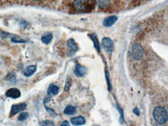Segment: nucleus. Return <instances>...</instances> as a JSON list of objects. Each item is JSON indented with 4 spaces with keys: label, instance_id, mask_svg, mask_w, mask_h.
Listing matches in <instances>:
<instances>
[{
    "label": "nucleus",
    "instance_id": "1",
    "mask_svg": "<svg viewBox=\"0 0 168 126\" xmlns=\"http://www.w3.org/2000/svg\"><path fill=\"white\" fill-rule=\"evenodd\" d=\"M64 7L69 13H88L96 9V0H64Z\"/></svg>",
    "mask_w": 168,
    "mask_h": 126
},
{
    "label": "nucleus",
    "instance_id": "2",
    "mask_svg": "<svg viewBox=\"0 0 168 126\" xmlns=\"http://www.w3.org/2000/svg\"><path fill=\"white\" fill-rule=\"evenodd\" d=\"M96 2L99 11L108 12L117 9V0H96Z\"/></svg>",
    "mask_w": 168,
    "mask_h": 126
},
{
    "label": "nucleus",
    "instance_id": "3",
    "mask_svg": "<svg viewBox=\"0 0 168 126\" xmlns=\"http://www.w3.org/2000/svg\"><path fill=\"white\" fill-rule=\"evenodd\" d=\"M153 117L160 124H164L167 121V111L163 107H156L153 110Z\"/></svg>",
    "mask_w": 168,
    "mask_h": 126
},
{
    "label": "nucleus",
    "instance_id": "4",
    "mask_svg": "<svg viewBox=\"0 0 168 126\" xmlns=\"http://www.w3.org/2000/svg\"><path fill=\"white\" fill-rule=\"evenodd\" d=\"M130 54L134 59L141 58L143 57V49L142 46L138 44L133 45L131 49H130Z\"/></svg>",
    "mask_w": 168,
    "mask_h": 126
},
{
    "label": "nucleus",
    "instance_id": "5",
    "mask_svg": "<svg viewBox=\"0 0 168 126\" xmlns=\"http://www.w3.org/2000/svg\"><path fill=\"white\" fill-rule=\"evenodd\" d=\"M102 47L104 48V49L106 50L107 52H113V50H114V44H113V42L111 39L109 38H104L102 39Z\"/></svg>",
    "mask_w": 168,
    "mask_h": 126
},
{
    "label": "nucleus",
    "instance_id": "6",
    "mask_svg": "<svg viewBox=\"0 0 168 126\" xmlns=\"http://www.w3.org/2000/svg\"><path fill=\"white\" fill-rule=\"evenodd\" d=\"M26 108V105L25 103H19V104L13 105L11 108L10 111V116L15 115L17 113L20 112L25 110Z\"/></svg>",
    "mask_w": 168,
    "mask_h": 126
},
{
    "label": "nucleus",
    "instance_id": "7",
    "mask_svg": "<svg viewBox=\"0 0 168 126\" xmlns=\"http://www.w3.org/2000/svg\"><path fill=\"white\" fill-rule=\"evenodd\" d=\"M5 96H6L7 97L12 98V99H17V98L20 97L21 92L19 89L13 88V89H10L7 91V92H5Z\"/></svg>",
    "mask_w": 168,
    "mask_h": 126
},
{
    "label": "nucleus",
    "instance_id": "8",
    "mask_svg": "<svg viewBox=\"0 0 168 126\" xmlns=\"http://www.w3.org/2000/svg\"><path fill=\"white\" fill-rule=\"evenodd\" d=\"M67 46H68V50H69L71 55L74 54V53H75L78 51V46H77V44L75 43V42L74 41L73 39H70L69 40H68V42H67Z\"/></svg>",
    "mask_w": 168,
    "mask_h": 126
},
{
    "label": "nucleus",
    "instance_id": "9",
    "mask_svg": "<svg viewBox=\"0 0 168 126\" xmlns=\"http://www.w3.org/2000/svg\"><path fill=\"white\" fill-rule=\"evenodd\" d=\"M74 73L78 77H82L86 74V68L81 65H77L74 69Z\"/></svg>",
    "mask_w": 168,
    "mask_h": 126
},
{
    "label": "nucleus",
    "instance_id": "10",
    "mask_svg": "<svg viewBox=\"0 0 168 126\" xmlns=\"http://www.w3.org/2000/svg\"><path fill=\"white\" fill-rule=\"evenodd\" d=\"M116 21H117V16L111 15V16H109V17L105 19L104 22H103V26L105 27H110V26H112L114 24Z\"/></svg>",
    "mask_w": 168,
    "mask_h": 126
},
{
    "label": "nucleus",
    "instance_id": "11",
    "mask_svg": "<svg viewBox=\"0 0 168 126\" xmlns=\"http://www.w3.org/2000/svg\"><path fill=\"white\" fill-rule=\"evenodd\" d=\"M71 122L74 125H82V124H85L86 120L82 116H78V117L72 118L71 119Z\"/></svg>",
    "mask_w": 168,
    "mask_h": 126
},
{
    "label": "nucleus",
    "instance_id": "12",
    "mask_svg": "<svg viewBox=\"0 0 168 126\" xmlns=\"http://www.w3.org/2000/svg\"><path fill=\"white\" fill-rule=\"evenodd\" d=\"M36 70V65H30V66L26 67V68H25L24 72H23V75L26 77L31 76L32 75H33V74L35 73Z\"/></svg>",
    "mask_w": 168,
    "mask_h": 126
},
{
    "label": "nucleus",
    "instance_id": "13",
    "mask_svg": "<svg viewBox=\"0 0 168 126\" xmlns=\"http://www.w3.org/2000/svg\"><path fill=\"white\" fill-rule=\"evenodd\" d=\"M152 0H130V6L136 7L150 2Z\"/></svg>",
    "mask_w": 168,
    "mask_h": 126
},
{
    "label": "nucleus",
    "instance_id": "14",
    "mask_svg": "<svg viewBox=\"0 0 168 126\" xmlns=\"http://www.w3.org/2000/svg\"><path fill=\"white\" fill-rule=\"evenodd\" d=\"M64 114L68 115H75L76 113V108L74 106H68L64 111Z\"/></svg>",
    "mask_w": 168,
    "mask_h": 126
},
{
    "label": "nucleus",
    "instance_id": "15",
    "mask_svg": "<svg viewBox=\"0 0 168 126\" xmlns=\"http://www.w3.org/2000/svg\"><path fill=\"white\" fill-rule=\"evenodd\" d=\"M58 87H57V85H54V84H51L50 85V87H49L48 91H47V94H48V96H50V94H52V95H57L58 93Z\"/></svg>",
    "mask_w": 168,
    "mask_h": 126
},
{
    "label": "nucleus",
    "instance_id": "16",
    "mask_svg": "<svg viewBox=\"0 0 168 126\" xmlns=\"http://www.w3.org/2000/svg\"><path fill=\"white\" fill-rule=\"evenodd\" d=\"M28 1L35 5H47L52 2L53 0H28Z\"/></svg>",
    "mask_w": 168,
    "mask_h": 126
},
{
    "label": "nucleus",
    "instance_id": "17",
    "mask_svg": "<svg viewBox=\"0 0 168 126\" xmlns=\"http://www.w3.org/2000/svg\"><path fill=\"white\" fill-rule=\"evenodd\" d=\"M52 38H53L52 34H51V33H49V34L43 36V37H42L41 40L43 43H45V44H49V43L51 42V40H52Z\"/></svg>",
    "mask_w": 168,
    "mask_h": 126
},
{
    "label": "nucleus",
    "instance_id": "18",
    "mask_svg": "<svg viewBox=\"0 0 168 126\" xmlns=\"http://www.w3.org/2000/svg\"><path fill=\"white\" fill-rule=\"evenodd\" d=\"M28 117H29V114H28L27 112H22L19 114V117H18V120L21 121H24V120H26Z\"/></svg>",
    "mask_w": 168,
    "mask_h": 126
},
{
    "label": "nucleus",
    "instance_id": "19",
    "mask_svg": "<svg viewBox=\"0 0 168 126\" xmlns=\"http://www.w3.org/2000/svg\"><path fill=\"white\" fill-rule=\"evenodd\" d=\"M40 126H54V122L50 120H46L40 123Z\"/></svg>",
    "mask_w": 168,
    "mask_h": 126
},
{
    "label": "nucleus",
    "instance_id": "20",
    "mask_svg": "<svg viewBox=\"0 0 168 126\" xmlns=\"http://www.w3.org/2000/svg\"><path fill=\"white\" fill-rule=\"evenodd\" d=\"M45 109H46V110H47V111L48 112V113L50 115L53 116V117H55V116H56V113H55V112H54V110H53L52 109H50V108L47 107V106H45Z\"/></svg>",
    "mask_w": 168,
    "mask_h": 126
},
{
    "label": "nucleus",
    "instance_id": "21",
    "mask_svg": "<svg viewBox=\"0 0 168 126\" xmlns=\"http://www.w3.org/2000/svg\"><path fill=\"white\" fill-rule=\"evenodd\" d=\"M12 43H25V40H23V39H19V38H12Z\"/></svg>",
    "mask_w": 168,
    "mask_h": 126
},
{
    "label": "nucleus",
    "instance_id": "22",
    "mask_svg": "<svg viewBox=\"0 0 168 126\" xmlns=\"http://www.w3.org/2000/svg\"><path fill=\"white\" fill-rule=\"evenodd\" d=\"M71 80L68 79V81H67V82H66V85H65V89L68 90V89L70 88V86H71Z\"/></svg>",
    "mask_w": 168,
    "mask_h": 126
},
{
    "label": "nucleus",
    "instance_id": "23",
    "mask_svg": "<svg viewBox=\"0 0 168 126\" xmlns=\"http://www.w3.org/2000/svg\"><path fill=\"white\" fill-rule=\"evenodd\" d=\"M61 126H70V124L68 121H64L61 123Z\"/></svg>",
    "mask_w": 168,
    "mask_h": 126
},
{
    "label": "nucleus",
    "instance_id": "24",
    "mask_svg": "<svg viewBox=\"0 0 168 126\" xmlns=\"http://www.w3.org/2000/svg\"><path fill=\"white\" fill-rule=\"evenodd\" d=\"M133 112L135 113L136 115H139V111H138V109L137 108H135V109H133Z\"/></svg>",
    "mask_w": 168,
    "mask_h": 126
}]
</instances>
